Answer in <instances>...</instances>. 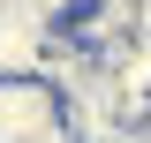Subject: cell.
I'll use <instances>...</instances> for the list:
<instances>
[{"label": "cell", "instance_id": "6da1fadb", "mask_svg": "<svg viewBox=\"0 0 151 143\" xmlns=\"http://www.w3.org/2000/svg\"><path fill=\"white\" fill-rule=\"evenodd\" d=\"M60 128V90L45 75H0V143H38Z\"/></svg>", "mask_w": 151, "mask_h": 143}]
</instances>
